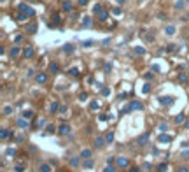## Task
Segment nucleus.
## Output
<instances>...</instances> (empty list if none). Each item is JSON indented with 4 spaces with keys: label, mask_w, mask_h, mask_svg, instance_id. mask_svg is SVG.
<instances>
[{
    "label": "nucleus",
    "mask_w": 189,
    "mask_h": 172,
    "mask_svg": "<svg viewBox=\"0 0 189 172\" xmlns=\"http://www.w3.org/2000/svg\"><path fill=\"white\" fill-rule=\"evenodd\" d=\"M117 165L119 167H128V160L126 158H117Z\"/></svg>",
    "instance_id": "nucleus-14"
},
{
    "label": "nucleus",
    "mask_w": 189,
    "mask_h": 172,
    "mask_svg": "<svg viewBox=\"0 0 189 172\" xmlns=\"http://www.w3.org/2000/svg\"><path fill=\"white\" fill-rule=\"evenodd\" d=\"M88 4V0H79V5H86Z\"/></svg>",
    "instance_id": "nucleus-48"
},
{
    "label": "nucleus",
    "mask_w": 189,
    "mask_h": 172,
    "mask_svg": "<svg viewBox=\"0 0 189 172\" xmlns=\"http://www.w3.org/2000/svg\"><path fill=\"white\" fill-rule=\"evenodd\" d=\"M51 170V167L47 165V163H44V165H40V172H49Z\"/></svg>",
    "instance_id": "nucleus-23"
},
{
    "label": "nucleus",
    "mask_w": 189,
    "mask_h": 172,
    "mask_svg": "<svg viewBox=\"0 0 189 172\" xmlns=\"http://www.w3.org/2000/svg\"><path fill=\"white\" fill-rule=\"evenodd\" d=\"M46 130H47V133H54V132H56V130H54V125H47Z\"/></svg>",
    "instance_id": "nucleus-27"
},
{
    "label": "nucleus",
    "mask_w": 189,
    "mask_h": 172,
    "mask_svg": "<svg viewBox=\"0 0 189 172\" xmlns=\"http://www.w3.org/2000/svg\"><path fill=\"white\" fill-rule=\"evenodd\" d=\"M16 123H18V126H19V128H26V126H28V123L25 121V119H23V118H19V119H18V121H16Z\"/></svg>",
    "instance_id": "nucleus-12"
},
{
    "label": "nucleus",
    "mask_w": 189,
    "mask_h": 172,
    "mask_svg": "<svg viewBox=\"0 0 189 172\" xmlns=\"http://www.w3.org/2000/svg\"><path fill=\"white\" fill-rule=\"evenodd\" d=\"M179 81H180V83H184V81H186V74H180V76H179Z\"/></svg>",
    "instance_id": "nucleus-45"
},
{
    "label": "nucleus",
    "mask_w": 189,
    "mask_h": 172,
    "mask_svg": "<svg viewBox=\"0 0 189 172\" xmlns=\"http://www.w3.org/2000/svg\"><path fill=\"white\" fill-rule=\"evenodd\" d=\"M135 53H137V55H144L145 49H144V48H135Z\"/></svg>",
    "instance_id": "nucleus-30"
},
{
    "label": "nucleus",
    "mask_w": 189,
    "mask_h": 172,
    "mask_svg": "<svg viewBox=\"0 0 189 172\" xmlns=\"http://www.w3.org/2000/svg\"><path fill=\"white\" fill-rule=\"evenodd\" d=\"M166 128H168V126H166V123H161V125H159V130H161V132H166Z\"/></svg>",
    "instance_id": "nucleus-41"
},
{
    "label": "nucleus",
    "mask_w": 189,
    "mask_h": 172,
    "mask_svg": "<svg viewBox=\"0 0 189 172\" xmlns=\"http://www.w3.org/2000/svg\"><path fill=\"white\" fill-rule=\"evenodd\" d=\"M184 119H186V116H184V114H179V116H175V123H177V125H180V123H184Z\"/></svg>",
    "instance_id": "nucleus-16"
},
{
    "label": "nucleus",
    "mask_w": 189,
    "mask_h": 172,
    "mask_svg": "<svg viewBox=\"0 0 189 172\" xmlns=\"http://www.w3.org/2000/svg\"><path fill=\"white\" fill-rule=\"evenodd\" d=\"M18 55H19V49H18V48H12V49L9 51V56H11V58H16Z\"/></svg>",
    "instance_id": "nucleus-13"
},
{
    "label": "nucleus",
    "mask_w": 189,
    "mask_h": 172,
    "mask_svg": "<svg viewBox=\"0 0 189 172\" xmlns=\"http://www.w3.org/2000/svg\"><path fill=\"white\" fill-rule=\"evenodd\" d=\"M93 41H84V42H82V46H84V48H89V46H93Z\"/></svg>",
    "instance_id": "nucleus-29"
},
{
    "label": "nucleus",
    "mask_w": 189,
    "mask_h": 172,
    "mask_svg": "<svg viewBox=\"0 0 189 172\" xmlns=\"http://www.w3.org/2000/svg\"><path fill=\"white\" fill-rule=\"evenodd\" d=\"M107 119H109V116H105V114L100 116V121H107Z\"/></svg>",
    "instance_id": "nucleus-47"
},
{
    "label": "nucleus",
    "mask_w": 189,
    "mask_h": 172,
    "mask_svg": "<svg viewBox=\"0 0 189 172\" xmlns=\"http://www.w3.org/2000/svg\"><path fill=\"white\" fill-rule=\"evenodd\" d=\"M70 74H72V76H79V69H75V67H74V69H70Z\"/></svg>",
    "instance_id": "nucleus-32"
},
{
    "label": "nucleus",
    "mask_w": 189,
    "mask_h": 172,
    "mask_svg": "<svg viewBox=\"0 0 189 172\" xmlns=\"http://www.w3.org/2000/svg\"><path fill=\"white\" fill-rule=\"evenodd\" d=\"M23 56H25V58H32V56H33V49H32V48H25V49H23Z\"/></svg>",
    "instance_id": "nucleus-7"
},
{
    "label": "nucleus",
    "mask_w": 189,
    "mask_h": 172,
    "mask_svg": "<svg viewBox=\"0 0 189 172\" xmlns=\"http://www.w3.org/2000/svg\"><path fill=\"white\" fill-rule=\"evenodd\" d=\"M112 140H114V133H112V132H109L107 135H105V142L109 144V142H112Z\"/></svg>",
    "instance_id": "nucleus-17"
},
{
    "label": "nucleus",
    "mask_w": 189,
    "mask_h": 172,
    "mask_svg": "<svg viewBox=\"0 0 189 172\" xmlns=\"http://www.w3.org/2000/svg\"><path fill=\"white\" fill-rule=\"evenodd\" d=\"M179 172H187V169H186V167H182V169H179Z\"/></svg>",
    "instance_id": "nucleus-50"
},
{
    "label": "nucleus",
    "mask_w": 189,
    "mask_h": 172,
    "mask_svg": "<svg viewBox=\"0 0 189 172\" xmlns=\"http://www.w3.org/2000/svg\"><path fill=\"white\" fill-rule=\"evenodd\" d=\"M103 144H105V137H96L95 139V146L96 147H102Z\"/></svg>",
    "instance_id": "nucleus-10"
},
{
    "label": "nucleus",
    "mask_w": 189,
    "mask_h": 172,
    "mask_svg": "<svg viewBox=\"0 0 189 172\" xmlns=\"http://www.w3.org/2000/svg\"><path fill=\"white\" fill-rule=\"evenodd\" d=\"M5 155H7V156H9V155H16V149H12V147H11V149H7Z\"/></svg>",
    "instance_id": "nucleus-38"
},
{
    "label": "nucleus",
    "mask_w": 189,
    "mask_h": 172,
    "mask_svg": "<svg viewBox=\"0 0 189 172\" xmlns=\"http://www.w3.org/2000/svg\"><path fill=\"white\" fill-rule=\"evenodd\" d=\"M170 140H172L170 135H161V137H159V142H161V144H168Z\"/></svg>",
    "instance_id": "nucleus-11"
},
{
    "label": "nucleus",
    "mask_w": 189,
    "mask_h": 172,
    "mask_svg": "<svg viewBox=\"0 0 189 172\" xmlns=\"http://www.w3.org/2000/svg\"><path fill=\"white\" fill-rule=\"evenodd\" d=\"M19 12L23 14V16H26V18H30V16H33V9L30 5H26V4H19Z\"/></svg>",
    "instance_id": "nucleus-1"
},
{
    "label": "nucleus",
    "mask_w": 189,
    "mask_h": 172,
    "mask_svg": "<svg viewBox=\"0 0 189 172\" xmlns=\"http://www.w3.org/2000/svg\"><path fill=\"white\" fill-rule=\"evenodd\" d=\"M23 116H25V118H32V116H33V113H32V111H25Z\"/></svg>",
    "instance_id": "nucleus-37"
},
{
    "label": "nucleus",
    "mask_w": 189,
    "mask_h": 172,
    "mask_svg": "<svg viewBox=\"0 0 189 172\" xmlns=\"http://www.w3.org/2000/svg\"><path fill=\"white\" fill-rule=\"evenodd\" d=\"M23 170H25L23 165H16V172H23Z\"/></svg>",
    "instance_id": "nucleus-44"
},
{
    "label": "nucleus",
    "mask_w": 189,
    "mask_h": 172,
    "mask_svg": "<svg viewBox=\"0 0 189 172\" xmlns=\"http://www.w3.org/2000/svg\"><path fill=\"white\" fill-rule=\"evenodd\" d=\"M61 7H63V11H72V5H70V2H67V0L61 4Z\"/></svg>",
    "instance_id": "nucleus-20"
},
{
    "label": "nucleus",
    "mask_w": 189,
    "mask_h": 172,
    "mask_svg": "<svg viewBox=\"0 0 189 172\" xmlns=\"http://www.w3.org/2000/svg\"><path fill=\"white\" fill-rule=\"evenodd\" d=\"M166 170V163H159L158 165V172H165Z\"/></svg>",
    "instance_id": "nucleus-28"
},
{
    "label": "nucleus",
    "mask_w": 189,
    "mask_h": 172,
    "mask_svg": "<svg viewBox=\"0 0 189 172\" xmlns=\"http://www.w3.org/2000/svg\"><path fill=\"white\" fill-rule=\"evenodd\" d=\"M53 16H54V25H58L60 21H61V18H60V14H53Z\"/></svg>",
    "instance_id": "nucleus-33"
},
{
    "label": "nucleus",
    "mask_w": 189,
    "mask_h": 172,
    "mask_svg": "<svg viewBox=\"0 0 189 172\" xmlns=\"http://www.w3.org/2000/svg\"><path fill=\"white\" fill-rule=\"evenodd\" d=\"M49 109H51V113H56V111H58V102H53Z\"/></svg>",
    "instance_id": "nucleus-24"
},
{
    "label": "nucleus",
    "mask_w": 189,
    "mask_h": 172,
    "mask_svg": "<svg viewBox=\"0 0 189 172\" xmlns=\"http://www.w3.org/2000/svg\"><path fill=\"white\" fill-rule=\"evenodd\" d=\"M21 41H23V37H21V35H18V37H14V42H16V44H19Z\"/></svg>",
    "instance_id": "nucleus-43"
},
{
    "label": "nucleus",
    "mask_w": 189,
    "mask_h": 172,
    "mask_svg": "<svg viewBox=\"0 0 189 172\" xmlns=\"http://www.w3.org/2000/svg\"><path fill=\"white\" fill-rule=\"evenodd\" d=\"M159 102H161V106H172V104H173V98H172V97H161Z\"/></svg>",
    "instance_id": "nucleus-2"
},
{
    "label": "nucleus",
    "mask_w": 189,
    "mask_h": 172,
    "mask_svg": "<svg viewBox=\"0 0 189 172\" xmlns=\"http://www.w3.org/2000/svg\"><path fill=\"white\" fill-rule=\"evenodd\" d=\"M12 113V107H4V114H11Z\"/></svg>",
    "instance_id": "nucleus-39"
},
{
    "label": "nucleus",
    "mask_w": 189,
    "mask_h": 172,
    "mask_svg": "<svg viewBox=\"0 0 189 172\" xmlns=\"http://www.w3.org/2000/svg\"><path fill=\"white\" fill-rule=\"evenodd\" d=\"M102 95H107V97H109V95H110V88H103V90H102Z\"/></svg>",
    "instance_id": "nucleus-35"
},
{
    "label": "nucleus",
    "mask_w": 189,
    "mask_h": 172,
    "mask_svg": "<svg viewBox=\"0 0 189 172\" xmlns=\"http://www.w3.org/2000/svg\"><path fill=\"white\" fill-rule=\"evenodd\" d=\"M58 172H63V170H58Z\"/></svg>",
    "instance_id": "nucleus-54"
},
{
    "label": "nucleus",
    "mask_w": 189,
    "mask_h": 172,
    "mask_svg": "<svg viewBox=\"0 0 189 172\" xmlns=\"http://www.w3.org/2000/svg\"><path fill=\"white\" fill-rule=\"evenodd\" d=\"M81 158H84V160L91 158V151H89V149H82L81 151Z\"/></svg>",
    "instance_id": "nucleus-9"
},
{
    "label": "nucleus",
    "mask_w": 189,
    "mask_h": 172,
    "mask_svg": "<svg viewBox=\"0 0 189 172\" xmlns=\"http://www.w3.org/2000/svg\"><path fill=\"white\" fill-rule=\"evenodd\" d=\"M93 12H95V14H100V12H102V5H100V4H96V5L93 7Z\"/></svg>",
    "instance_id": "nucleus-22"
},
{
    "label": "nucleus",
    "mask_w": 189,
    "mask_h": 172,
    "mask_svg": "<svg viewBox=\"0 0 189 172\" xmlns=\"http://www.w3.org/2000/svg\"><path fill=\"white\" fill-rule=\"evenodd\" d=\"M63 51H65V53H72V51H74V46H70V44H67V46L63 48Z\"/></svg>",
    "instance_id": "nucleus-25"
},
{
    "label": "nucleus",
    "mask_w": 189,
    "mask_h": 172,
    "mask_svg": "<svg viewBox=\"0 0 189 172\" xmlns=\"http://www.w3.org/2000/svg\"><path fill=\"white\" fill-rule=\"evenodd\" d=\"M186 126H187V128H189V121H187V123H186Z\"/></svg>",
    "instance_id": "nucleus-52"
},
{
    "label": "nucleus",
    "mask_w": 189,
    "mask_h": 172,
    "mask_svg": "<svg viewBox=\"0 0 189 172\" xmlns=\"http://www.w3.org/2000/svg\"><path fill=\"white\" fill-rule=\"evenodd\" d=\"M68 132H70V126L68 125H61V126H60V130H58L60 135H67Z\"/></svg>",
    "instance_id": "nucleus-5"
},
{
    "label": "nucleus",
    "mask_w": 189,
    "mask_h": 172,
    "mask_svg": "<svg viewBox=\"0 0 189 172\" xmlns=\"http://www.w3.org/2000/svg\"><path fill=\"white\" fill-rule=\"evenodd\" d=\"M58 70H60V67H58V63H56V62L49 63V72H51V74H58Z\"/></svg>",
    "instance_id": "nucleus-6"
},
{
    "label": "nucleus",
    "mask_w": 189,
    "mask_h": 172,
    "mask_svg": "<svg viewBox=\"0 0 189 172\" xmlns=\"http://www.w3.org/2000/svg\"><path fill=\"white\" fill-rule=\"evenodd\" d=\"M158 18H159V19H166V14H163V12H159V14H158Z\"/></svg>",
    "instance_id": "nucleus-46"
},
{
    "label": "nucleus",
    "mask_w": 189,
    "mask_h": 172,
    "mask_svg": "<svg viewBox=\"0 0 189 172\" xmlns=\"http://www.w3.org/2000/svg\"><path fill=\"white\" fill-rule=\"evenodd\" d=\"M105 172H116V170H114L112 165H107V167H105Z\"/></svg>",
    "instance_id": "nucleus-42"
},
{
    "label": "nucleus",
    "mask_w": 189,
    "mask_h": 172,
    "mask_svg": "<svg viewBox=\"0 0 189 172\" xmlns=\"http://www.w3.org/2000/svg\"><path fill=\"white\" fill-rule=\"evenodd\" d=\"M70 163H72L74 167H77V165H79V158H72V160H70Z\"/></svg>",
    "instance_id": "nucleus-36"
},
{
    "label": "nucleus",
    "mask_w": 189,
    "mask_h": 172,
    "mask_svg": "<svg viewBox=\"0 0 189 172\" xmlns=\"http://www.w3.org/2000/svg\"><path fill=\"white\" fill-rule=\"evenodd\" d=\"M0 135H2V139H5V137H9V135H11V132H7L5 128H2V132H0Z\"/></svg>",
    "instance_id": "nucleus-26"
},
{
    "label": "nucleus",
    "mask_w": 189,
    "mask_h": 172,
    "mask_svg": "<svg viewBox=\"0 0 189 172\" xmlns=\"http://www.w3.org/2000/svg\"><path fill=\"white\" fill-rule=\"evenodd\" d=\"M93 165H95V162H93V160H91V158H88V160H86V162H84V167H86V169H91V167H93Z\"/></svg>",
    "instance_id": "nucleus-19"
},
{
    "label": "nucleus",
    "mask_w": 189,
    "mask_h": 172,
    "mask_svg": "<svg viewBox=\"0 0 189 172\" xmlns=\"http://www.w3.org/2000/svg\"><path fill=\"white\" fill-rule=\"evenodd\" d=\"M82 23H84V26H89V25H91V18H88V16H86Z\"/></svg>",
    "instance_id": "nucleus-31"
},
{
    "label": "nucleus",
    "mask_w": 189,
    "mask_h": 172,
    "mask_svg": "<svg viewBox=\"0 0 189 172\" xmlns=\"http://www.w3.org/2000/svg\"><path fill=\"white\" fill-rule=\"evenodd\" d=\"M175 7H177V9H182V7H184V2H180V0H179V2H175Z\"/></svg>",
    "instance_id": "nucleus-40"
},
{
    "label": "nucleus",
    "mask_w": 189,
    "mask_h": 172,
    "mask_svg": "<svg viewBox=\"0 0 189 172\" xmlns=\"http://www.w3.org/2000/svg\"><path fill=\"white\" fill-rule=\"evenodd\" d=\"M130 172H138V167H131V170Z\"/></svg>",
    "instance_id": "nucleus-49"
},
{
    "label": "nucleus",
    "mask_w": 189,
    "mask_h": 172,
    "mask_svg": "<svg viewBox=\"0 0 189 172\" xmlns=\"http://www.w3.org/2000/svg\"><path fill=\"white\" fill-rule=\"evenodd\" d=\"M147 140H149V133H144V135H140V137H138L137 142H138L140 146H145V144H147Z\"/></svg>",
    "instance_id": "nucleus-3"
},
{
    "label": "nucleus",
    "mask_w": 189,
    "mask_h": 172,
    "mask_svg": "<svg viewBox=\"0 0 189 172\" xmlns=\"http://www.w3.org/2000/svg\"><path fill=\"white\" fill-rule=\"evenodd\" d=\"M26 32H28V33H37V25H28Z\"/></svg>",
    "instance_id": "nucleus-15"
},
{
    "label": "nucleus",
    "mask_w": 189,
    "mask_h": 172,
    "mask_svg": "<svg viewBox=\"0 0 189 172\" xmlns=\"http://www.w3.org/2000/svg\"><path fill=\"white\" fill-rule=\"evenodd\" d=\"M187 18H189V12H187Z\"/></svg>",
    "instance_id": "nucleus-53"
},
{
    "label": "nucleus",
    "mask_w": 189,
    "mask_h": 172,
    "mask_svg": "<svg viewBox=\"0 0 189 172\" xmlns=\"http://www.w3.org/2000/svg\"><path fill=\"white\" fill-rule=\"evenodd\" d=\"M116 2H117V4H123V2H124V0H116Z\"/></svg>",
    "instance_id": "nucleus-51"
},
{
    "label": "nucleus",
    "mask_w": 189,
    "mask_h": 172,
    "mask_svg": "<svg viewBox=\"0 0 189 172\" xmlns=\"http://www.w3.org/2000/svg\"><path fill=\"white\" fill-rule=\"evenodd\" d=\"M130 109H131V111H133V109H137V111H140V109H144V106H142L140 102H135V100H133V102L130 104Z\"/></svg>",
    "instance_id": "nucleus-8"
},
{
    "label": "nucleus",
    "mask_w": 189,
    "mask_h": 172,
    "mask_svg": "<svg viewBox=\"0 0 189 172\" xmlns=\"http://www.w3.org/2000/svg\"><path fill=\"white\" fill-rule=\"evenodd\" d=\"M142 91H144V93H149V91H151V86H149V84H144Z\"/></svg>",
    "instance_id": "nucleus-34"
},
{
    "label": "nucleus",
    "mask_w": 189,
    "mask_h": 172,
    "mask_svg": "<svg viewBox=\"0 0 189 172\" xmlns=\"http://www.w3.org/2000/svg\"><path fill=\"white\" fill-rule=\"evenodd\" d=\"M35 81H37V83H46V81H47V74H37V76H35Z\"/></svg>",
    "instance_id": "nucleus-4"
},
{
    "label": "nucleus",
    "mask_w": 189,
    "mask_h": 172,
    "mask_svg": "<svg viewBox=\"0 0 189 172\" xmlns=\"http://www.w3.org/2000/svg\"><path fill=\"white\" fill-rule=\"evenodd\" d=\"M165 32H166V35H173V33H175V28L170 25V26H166V28H165Z\"/></svg>",
    "instance_id": "nucleus-18"
},
{
    "label": "nucleus",
    "mask_w": 189,
    "mask_h": 172,
    "mask_svg": "<svg viewBox=\"0 0 189 172\" xmlns=\"http://www.w3.org/2000/svg\"><path fill=\"white\" fill-rule=\"evenodd\" d=\"M98 16H100V21H105V19L109 18V12H105V11H102L100 14H98Z\"/></svg>",
    "instance_id": "nucleus-21"
}]
</instances>
